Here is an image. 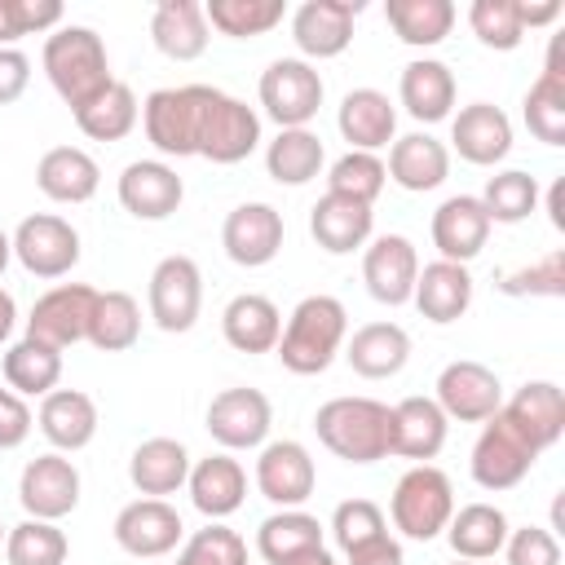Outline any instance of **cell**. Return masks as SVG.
<instances>
[{
	"label": "cell",
	"mask_w": 565,
	"mask_h": 565,
	"mask_svg": "<svg viewBox=\"0 0 565 565\" xmlns=\"http://www.w3.org/2000/svg\"><path fill=\"white\" fill-rule=\"evenodd\" d=\"M313 433L344 463H380L393 455V406L375 397H331L318 406Z\"/></svg>",
	"instance_id": "obj_1"
},
{
	"label": "cell",
	"mask_w": 565,
	"mask_h": 565,
	"mask_svg": "<svg viewBox=\"0 0 565 565\" xmlns=\"http://www.w3.org/2000/svg\"><path fill=\"white\" fill-rule=\"evenodd\" d=\"M44 75L53 84V93L71 106V115L79 106H88L93 97H102L115 75H110V57H106V44L93 26H57L49 40H44Z\"/></svg>",
	"instance_id": "obj_2"
},
{
	"label": "cell",
	"mask_w": 565,
	"mask_h": 565,
	"mask_svg": "<svg viewBox=\"0 0 565 565\" xmlns=\"http://www.w3.org/2000/svg\"><path fill=\"white\" fill-rule=\"evenodd\" d=\"M344 331H349L344 305L335 296H322L318 291V296H305L291 309V318H287L274 353H278V362L291 375H322L335 362V353L344 344Z\"/></svg>",
	"instance_id": "obj_3"
},
{
	"label": "cell",
	"mask_w": 565,
	"mask_h": 565,
	"mask_svg": "<svg viewBox=\"0 0 565 565\" xmlns=\"http://www.w3.org/2000/svg\"><path fill=\"white\" fill-rule=\"evenodd\" d=\"M388 516L393 525L415 539V543H428L437 539L450 516H455V490H450V477L433 463H415L411 472H402V481L393 486V499H388Z\"/></svg>",
	"instance_id": "obj_4"
},
{
	"label": "cell",
	"mask_w": 565,
	"mask_h": 565,
	"mask_svg": "<svg viewBox=\"0 0 565 565\" xmlns=\"http://www.w3.org/2000/svg\"><path fill=\"white\" fill-rule=\"evenodd\" d=\"M203 88L207 84H181V88H154L141 102V128L146 141L168 159H190L199 146V119H203Z\"/></svg>",
	"instance_id": "obj_5"
},
{
	"label": "cell",
	"mask_w": 565,
	"mask_h": 565,
	"mask_svg": "<svg viewBox=\"0 0 565 565\" xmlns=\"http://www.w3.org/2000/svg\"><path fill=\"white\" fill-rule=\"evenodd\" d=\"M256 146H260V115L221 88H203V119H199L194 154L212 163H243Z\"/></svg>",
	"instance_id": "obj_6"
},
{
	"label": "cell",
	"mask_w": 565,
	"mask_h": 565,
	"mask_svg": "<svg viewBox=\"0 0 565 565\" xmlns=\"http://www.w3.org/2000/svg\"><path fill=\"white\" fill-rule=\"evenodd\" d=\"M322 93V75L305 57H278L260 75V106L278 128H309Z\"/></svg>",
	"instance_id": "obj_7"
},
{
	"label": "cell",
	"mask_w": 565,
	"mask_h": 565,
	"mask_svg": "<svg viewBox=\"0 0 565 565\" xmlns=\"http://www.w3.org/2000/svg\"><path fill=\"white\" fill-rule=\"evenodd\" d=\"M146 305L159 331L181 335L199 322L203 309V274L190 256H163L150 269V287H146Z\"/></svg>",
	"instance_id": "obj_8"
},
{
	"label": "cell",
	"mask_w": 565,
	"mask_h": 565,
	"mask_svg": "<svg viewBox=\"0 0 565 565\" xmlns=\"http://www.w3.org/2000/svg\"><path fill=\"white\" fill-rule=\"evenodd\" d=\"M13 256L35 278H62L79 265V234L66 216L35 212L22 216V225L13 230Z\"/></svg>",
	"instance_id": "obj_9"
},
{
	"label": "cell",
	"mask_w": 565,
	"mask_h": 565,
	"mask_svg": "<svg viewBox=\"0 0 565 565\" xmlns=\"http://www.w3.org/2000/svg\"><path fill=\"white\" fill-rule=\"evenodd\" d=\"M269 424H274V406L260 388H221L212 402H207V433L221 450H256L265 446L269 437Z\"/></svg>",
	"instance_id": "obj_10"
},
{
	"label": "cell",
	"mask_w": 565,
	"mask_h": 565,
	"mask_svg": "<svg viewBox=\"0 0 565 565\" xmlns=\"http://www.w3.org/2000/svg\"><path fill=\"white\" fill-rule=\"evenodd\" d=\"M446 419H459V424H486L499 406H503V384L499 375L486 366V362H472V358H459L450 366H441L437 375V397Z\"/></svg>",
	"instance_id": "obj_11"
},
{
	"label": "cell",
	"mask_w": 565,
	"mask_h": 565,
	"mask_svg": "<svg viewBox=\"0 0 565 565\" xmlns=\"http://www.w3.org/2000/svg\"><path fill=\"white\" fill-rule=\"evenodd\" d=\"M534 459H539V455L521 441V433L494 411V415L486 419L477 446H472L468 468H472V481H477L481 490H512V486L525 481V472L534 468Z\"/></svg>",
	"instance_id": "obj_12"
},
{
	"label": "cell",
	"mask_w": 565,
	"mask_h": 565,
	"mask_svg": "<svg viewBox=\"0 0 565 565\" xmlns=\"http://www.w3.org/2000/svg\"><path fill=\"white\" fill-rule=\"evenodd\" d=\"M93 300L97 291L88 282H57L49 287L26 318V335L44 340L53 349H71L79 340H88V318H93Z\"/></svg>",
	"instance_id": "obj_13"
},
{
	"label": "cell",
	"mask_w": 565,
	"mask_h": 565,
	"mask_svg": "<svg viewBox=\"0 0 565 565\" xmlns=\"http://www.w3.org/2000/svg\"><path fill=\"white\" fill-rule=\"evenodd\" d=\"M18 503L26 508V516L35 521H62L66 512H75L79 503V468L49 450V455H35L26 468H22V481H18Z\"/></svg>",
	"instance_id": "obj_14"
},
{
	"label": "cell",
	"mask_w": 565,
	"mask_h": 565,
	"mask_svg": "<svg viewBox=\"0 0 565 565\" xmlns=\"http://www.w3.org/2000/svg\"><path fill=\"white\" fill-rule=\"evenodd\" d=\"M415 278H419V252L406 234H380L366 243L362 282L380 305H388V309L406 305L415 296Z\"/></svg>",
	"instance_id": "obj_15"
},
{
	"label": "cell",
	"mask_w": 565,
	"mask_h": 565,
	"mask_svg": "<svg viewBox=\"0 0 565 565\" xmlns=\"http://www.w3.org/2000/svg\"><path fill=\"white\" fill-rule=\"evenodd\" d=\"M499 415L521 433V441H525L534 455H543L547 446H556V441L565 437V393H561V384H552V380H530V384H521V388L499 406Z\"/></svg>",
	"instance_id": "obj_16"
},
{
	"label": "cell",
	"mask_w": 565,
	"mask_h": 565,
	"mask_svg": "<svg viewBox=\"0 0 565 565\" xmlns=\"http://www.w3.org/2000/svg\"><path fill=\"white\" fill-rule=\"evenodd\" d=\"M110 530H115V543L128 556H141V561L168 556L181 543V534H185L181 512L168 499H132L128 508H119Z\"/></svg>",
	"instance_id": "obj_17"
},
{
	"label": "cell",
	"mask_w": 565,
	"mask_h": 565,
	"mask_svg": "<svg viewBox=\"0 0 565 565\" xmlns=\"http://www.w3.org/2000/svg\"><path fill=\"white\" fill-rule=\"evenodd\" d=\"M362 13V0H305L291 13V40L305 57H340L353 44V22Z\"/></svg>",
	"instance_id": "obj_18"
},
{
	"label": "cell",
	"mask_w": 565,
	"mask_h": 565,
	"mask_svg": "<svg viewBox=\"0 0 565 565\" xmlns=\"http://www.w3.org/2000/svg\"><path fill=\"white\" fill-rule=\"evenodd\" d=\"M221 247L243 269L269 265L282 252V212L269 203H238L221 225Z\"/></svg>",
	"instance_id": "obj_19"
},
{
	"label": "cell",
	"mask_w": 565,
	"mask_h": 565,
	"mask_svg": "<svg viewBox=\"0 0 565 565\" xmlns=\"http://www.w3.org/2000/svg\"><path fill=\"white\" fill-rule=\"evenodd\" d=\"M318 486V468L313 455L300 441H269L260 446L256 459V490L274 503V508H300Z\"/></svg>",
	"instance_id": "obj_20"
},
{
	"label": "cell",
	"mask_w": 565,
	"mask_h": 565,
	"mask_svg": "<svg viewBox=\"0 0 565 565\" xmlns=\"http://www.w3.org/2000/svg\"><path fill=\"white\" fill-rule=\"evenodd\" d=\"M181 199H185V185L177 168H168L163 159H137L119 172V203L137 221H168L181 207Z\"/></svg>",
	"instance_id": "obj_21"
},
{
	"label": "cell",
	"mask_w": 565,
	"mask_h": 565,
	"mask_svg": "<svg viewBox=\"0 0 565 565\" xmlns=\"http://www.w3.org/2000/svg\"><path fill=\"white\" fill-rule=\"evenodd\" d=\"M490 238V216L481 207L477 194H450L437 212H433V247L441 252L437 260H455V265H468L481 256Z\"/></svg>",
	"instance_id": "obj_22"
},
{
	"label": "cell",
	"mask_w": 565,
	"mask_h": 565,
	"mask_svg": "<svg viewBox=\"0 0 565 565\" xmlns=\"http://www.w3.org/2000/svg\"><path fill=\"white\" fill-rule=\"evenodd\" d=\"M450 141L463 163L494 168L512 150V119L490 102H472L450 119Z\"/></svg>",
	"instance_id": "obj_23"
},
{
	"label": "cell",
	"mask_w": 565,
	"mask_h": 565,
	"mask_svg": "<svg viewBox=\"0 0 565 565\" xmlns=\"http://www.w3.org/2000/svg\"><path fill=\"white\" fill-rule=\"evenodd\" d=\"M185 486H190V503H194L207 521L234 516V512L243 508V499H247V472H243L238 459H230V450L190 463Z\"/></svg>",
	"instance_id": "obj_24"
},
{
	"label": "cell",
	"mask_w": 565,
	"mask_h": 565,
	"mask_svg": "<svg viewBox=\"0 0 565 565\" xmlns=\"http://www.w3.org/2000/svg\"><path fill=\"white\" fill-rule=\"evenodd\" d=\"M35 424H40V433L49 437V446L57 455L84 450L97 437V402L79 388H53L49 397H40Z\"/></svg>",
	"instance_id": "obj_25"
},
{
	"label": "cell",
	"mask_w": 565,
	"mask_h": 565,
	"mask_svg": "<svg viewBox=\"0 0 565 565\" xmlns=\"http://www.w3.org/2000/svg\"><path fill=\"white\" fill-rule=\"evenodd\" d=\"M150 40L172 62L203 57L207 53V40H212V26L203 18V4L199 0H159L154 13H150Z\"/></svg>",
	"instance_id": "obj_26"
},
{
	"label": "cell",
	"mask_w": 565,
	"mask_h": 565,
	"mask_svg": "<svg viewBox=\"0 0 565 565\" xmlns=\"http://www.w3.org/2000/svg\"><path fill=\"white\" fill-rule=\"evenodd\" d=\"M397 97H402V106H406L411 119H419V124H441V119H450V110H455L459 84H455V75H450L446 62L419 57V62H406V66H402Z\"/></svg>",
	"instance_id": "obj_27"
},
{
	"label": "cell",
	"mask_w": 565,
	"mask_h": 565,
	"mask_svg": "<svg viewBox=\"0 0 565 565\" xmlns=\"http://www.w3.org/2000/svg\"><path fill=\"white\" fill-rule=\"evenodd\" d=\"M335 128H340V137L349 141V150L375 154V150L393 146L397 110H393V102H388L380 88H353V93H344V102H340Z\"/></svg>",
	"instance_id": "obj_28"
},
{
	"label": "cell",
	"mask_w": 565,
	"mask_h": 565,
	"mask_svg": "<svg viewBox=\"0 0 565 565\" xmlns=\"http://www.w3.org/2000/svg\"><path fill=\"white\" fill-rule=\"evenodd\" d=\"M384 172L402 190L424 194V190H437L450 177V150L433 132H406V137H393Z\"/></svg>",
	"instance_id": "obj_29"
},
{
	"label": "cell",
	"mask_w": 565,
	"mask_h": 565,
	"mask_svg": "<svg viewBox=\"0 0 565 565\" xmlns=\"http://www.w3.org/2000/svg\"><path fill=\"white\" fill-rule=\"evenodd\" d=\"M35 185L53 203H88L102 185V168L79 146H53L35 163Z\"/></svg>",
	"instance_id": "obj_30"
},
{
	"label": "cell",
	"mask_w": 565,
	"mask_h": 565,
	"mask_svg": "<svg viewBox=\"0 0 565 565\" xmlns=\"http://www.w3.org/2000/svg\"><path fill=\"white\" fill-rule=\"evenodd\" d=\"M371 225H375V212L366 203H358V199H344V194H322L313 203V212H309V234L331 256L366 247Z\"/></svg>",
	"instance_id": "obj_31"
},
{
	"label": "cell",
	"mask_w": 565,
	"mask_h": 565,
	"mask_svg": "<svg viewBox=\"0 0 565 565\" xmlns=\"http://www.w3.org/2000/svg\"><path fill=\"white\" fill-rule=\"evenodd\" d=\"M221 331H225V344L238 353H274L282 335V313L269 296L243 291L221 309Z\"/></svg>",
	"instance_id": "obj_32"
},
{
	"label": "cell",
	"mask_w": 565,
	"mask_h": 565,
	"mask_svg": "<svg viewBox=\"0 0 565 565\" xmlns=\"http://www.w3.org/2000/svg\"><path fill=\"white\" fill-rule=\"evenodd\" d=\"M446 428L450 419L441 415V406L433 397H402L393 406V455L402 459H415V463H428L441 455L446 446Z\"/></svg>",
	"instance_id": "obj_33"
},
{
	"label": "cell",
	"mask_w": 565,
	"mask_h": 565,
	"mask_svg": "<svg viewBox=\"0 0 565 565\" xmlns=\"http://www.w3.org/2000/svg\"><path fill=\"white\" fill-rule=\"evenodd\" d=\"M411 300H415V309H419L428 322H437V327L463 318L468 305H472V274H468V265H455V260H433V265H424L419 278H415V296H411Z\"/></svg>",
	"instance_id": "obj_34"
},
{
	"label": "cell",
	"mask_w": 565,
	"mask_h": 565,
	"mask_svg": "<svg viewBox=\"0 0 565 565\" xmlns=\"http://www.w3.org/2000/svg\"><path fill=\"white\" fill-rule=\"evenodd\" d=\"M344 358H349L353 375H362V380H388V375H397L406 366L411 335L397 322H366V327H358L349 335Z\"/></svg>",
	"instance_id": "obj_35"
},
{
	"label": "cell",
	"mask_w": 565,
	"mask_h": 565,
	"mask_svg": "<svg viewBox=\"0 0 565 565\" xmlns=\"http://www.w3.org/2000/svg\"><path fill=\"white\" fill-rule=\"evenodd\" d=\"M190 477V450L177 437H150L132 450L128 459V481L146 494V499H163L177 494Z\"/></svg>",
	"instance_id": "obj_36"
},
{
	"label": "cell",
	"mask_w": 565,
	"mask_h": 565,
	"mask_svg": "<svg viewBox=\"0 0 565 565\" xmlns=\"http://www.w3.org/2000/svg\"><path fill=\"white\" fill-rule=\"evenodd\" d=\"M256 552L265 565H291L309 552H322V521L300 508H278L256 530Z\"/></svg>",
	"instance_id": "obj_37"
},
{
	"label": "cell",
	"mask_w": 565,
	"mask_h": 565,
	"mask_svg": "<svg viewBox=\"0 0 565 565\" xmlns=\"http://www.w3.org/2000/svg\"><path fill=\"white\" fill-rule=\"evenodd\" d=\"M556 49L561 40H552V53H547V66L539 71V79L530 84L525 93V128L543 141V146H565V71L556 62Z\"/></svg>",
	"instance_id": "obj_38"
},
{
	"label": "cell",
	"mask_w": 565,
	"mask_h": 565,
	"mask_svg": "<svg viewBox=\"0 0 565 565\" xmlns=\"http://www.w3.org/2000/svg\"><path fill=\"white\" fill-rule=\"evenodd\" d=\"M0 366H4V384L18 397H49L57 388V380H62V349L22 335L18 344L4 349Z\"/></svg>",
	"instance_id": "obj_39"
},
{
	"label": "cell",
	"mask_w": 565,
	"mask_h": 565,
	"mask_svg": "<svg viewBox=\"0 0 565 565\" xmlns=\"http://www.w3.org/2000/svg\"><path fill=\"white\" fill-rule=\"evenodd\" d=\"M450 552L459 561H490L508 543V516L494 503H463L446 525Z\"/></svg>",
	"instance_id": "obj_40"
},
{
	"label": "cell",
	"mask_w": 565,
	"mask_h": 565,
	"mask_svg": "<svg viewBox=\"0 0 565 565\" xmlns=\"http://www.w3.org/2000/svg\"><path fill=\"white\" fill-rule=\"evenodd\" d=\"M322 163H327L322 137L309 128H278V137L265 146V172L278 185H305L322 172Z\"/></svg>",
	"instance_id": "obj_41"
},
{
	"label": "cell",
	"mask_w": 565,
	"mask_h": 565,
	"mask_svg": "<svg viewBox=\"0 0 565 565\" xmlns=\"http://www.w3.org/2000/svg\"><path fill=\"white\" fill-rule=\"evenodd\" d=\"M384 18L393 26V35L411 49H433L450 35L455 26V4L450 0H388Z\"/></svg>",
	"instance_id": "obj_42"
},
{
	"label": "cell",
	"mask_w": 565,
	"mask_h": 565,
	"mask_svg": "<svg viewBox=\"0 0 565 565\" xmlns=\"http://www.w3.org/2000/svg\"><path fill=\"white\" fill-rule=\"evenodd\" d=\"M137 119H141V106H137V93L124 79H115L102 97H93L88 106L75 110V128L93 141H124L137 128Z\"/></svg>",
	"instance_id": "obj_43"
},
{
	"label": "cell",
	"mask_w": 565,
	"mask_h": 565,
	"mask_svg": "<svg viewBox=\"0 0 565 565\" xmlns=\"http://www.w3.org/2000/svg\"><path fill=\"white\" fill-rule=\"evenodd\" d=\"M141 335V305L128 291H97L88 318V344L102 353H124Z\"/></svg>",
	"instance_id": "obj_44"
},
{
	"label": "cell",
	"mask_w": 565,
	"mask_h": 565,
	"mask_svg": "<svg viewBox=\"0 0 565 565\" xmlns=\"http://www.w3.org/2000/svg\"><path fill=\"white\" fill-rule=\"evenodd\" d=\"M203 18L212 31L230 35V40H252V35L274 31L287 18V4L282 0H207Z\"/></svg>",
	"instance_id": "obj_45"
},
{
	"label": "cell",
	"mask_w": 565,
	"mask_h": 565,
	"mask_svg": "<svg viewBox=\"0 0 565 565\" xmlns=\"http://www.w3.org/2000/svg\"><path fill=\"white\" fill-rule=\"evenodd\" d=\"M66 534L57 530V521H18L9 534H4V561L9 565H66Z\"/></svg>",
	"instance_id": "obj_46"
},
{
	"label": "cell",
	"mask_w": 565,
	"mask_h": 565,
	"mask_svg": "<svg viewBox=\"0 0 565 565\" xmlns=\"http://www.w3.org/2000/svg\"><path fill=\"white\" fill-rule=\"evenodd\" d=\"M481 207L490 216V225H516L525 221L534 207H539V181L521 168H508V172H494L481 190Z\"/></svg>",
	"instance_id": "obj_47"
},
{
	"label": "cell",
	"mask_w": 565,
	"mask_h": 565,
	"mask_svg": "<svg viewBox=\"0 0 565 565\" xmlns=\"http://www.w3.org/2000/svg\"><path fill=\"white\" fill-rule=\"evenodd\" d=\"M388 172H384V159L380 154H366V150H349L331 163L327 172V194H344V199H358V203H375L380 190H384Z\"/></svg>",
	"instance_id": "obj_48"
},
{
	"label": "cell",
	"mask_w": 565,
	"mask_h": 565,
	"mask_svg": "<svg viewBox=\"0 0 565 565\" xmlns=\"http://www.w3.org/2000/svg\"><path fill=\"white\" fill-rule=\"evenodd\" d=\"M468 26L486 49H499V53H512L525 40L516 0H472L468 4Z\"/></svg>",
	"instance_id": "obj_49"
},
{
	"label": "cell",
	"mask_w": 565,
	"mask_h": 565,
	"mask_svg": "<svg viewBox=\"0 0 565 565\" xmlns=\"http://www.w3.org/2000/svg\"><path fill=\"white\" fill-rule=\"evenodd\" d=\"M177 565H247V543L238 530L207 521L203 530H194L177 556Z\"/></svg>",
	"instance_id": "obj_50"
},
{
	"label": "cell",
	"mask_w": 565,
	"mask_h": 565,
	"mask_svg": "<svg viewBox=\"0 0 565 565\" xmlns=\"http://www.w3.org/2000/svg\"><path fill=\"white\" fill-rule=\"evenodd\" d=\"M57 26H62L57 0H0V49H13L22 35H40Z\"/></svg>",
	"instance_id": "obj_51"
},
{
	"label": "cell",
	"mask_w": 565,
	"mask_h": 565,
	"mask_svg": "<svg viewBox=\"0 0 565 565\" xmlns=\"http://www.w3.org/2000/svg\"><path fill=\"white\" fill-rule=\"evenodd\" d=\"M384 530H388L384 508L371 503V499H344V503L331 512V534H335L340 552H344V547H358V543H366V539H375V534H384Z\"/></svg>",
	"instance_id": "obj_52"
},
{
	"label": "cell",
	"mask_w": 565,
	"mask_h": 565,
	"mask_svg": "<svg viewBox=\"0 0 565 565\" xmlns=\"http://www.w3.org/2000/svg\"><path fill=\"white\" fill-rule=\"evenodd\" d=\"M499 287L508 296H565V252H547L543 260L508 274Z\"/></svg>",
	"instance_id": "obj_53"
},
{
	"label": "cell",
	"mask_w": 565,
	"mask_h": 565,
	"mask_svg": "<svg viewBox=\"0 0 565 565\" xmlns=\"http://www.w3.org/2000/svg\"><path fill=\"white\" fill-rule=\"evenodd\" d=\"M503 556L508 565H561V543L543 525H521V530H508Z\"/></svg>",
	"instance_id": "obj_54"
},
{
	"label": "cell",
	"mask_w": 565,
	"mask_h": 565,
	"mask_svg": "<svg viewBox=\"0 0 565 565\" xmlns=\"http://www.w3.org/2000/svg\"><path fill=\"white\" fill-rule=\"evenodd\" d=\"M31 428L35 419H31L26 397H18L13 388H0V450H18L31 437Z\"/></svg>",
	"instance_id": "obj_55"
},
{
	"label": "cell",
	"mask_w": 565,
	"mask_h": 565,
	"mask_svg": "<svg viewBox=\"0 0 565 565\" xmlns=\"http://www.w3.org/2000/svg\"><path fill=\"white\" fill-rule=\"evenodd\" d=\"M344 565H406V556H402V543L384 530L358 547H344Z\"/></svg>",
	"instance_id": "obj_56"
},
{
	"label": "cell",
	"mask_w": 565,
	"mask_h": 565,
	"mask_svg": "<svg viewBox=\"0 0 565 565\" xmlns=\"http://www.w3.org/2000/svg\"><path fill=\"white\" fill-rule=\"evenodd\" d=\"M31 84V57L22 49H0V106L18 102Z\"/></svg>",
	"instance_id": "obj_57"
},
{
	"label": "cell",
	"mask_w": 565,
	"mask_h": 565,
	"mask_svg": "<svg viewBox=\"0 0 565 565\" xmlns=\"http://www.w3.org/2000/svg\"><path fill=\"white\" fill-rule=\"evenodd\" d=\"M521 4V26H547V22H556L565 9H561V0H547V4H525V0H516Z\"/></svg>",
	"instance_id": "obj_58"
},
{
	"label": "cell",
	"mask_w": 565,
	"mask_h": 565,
	"mask_svg": "<svg viewBox=\"0 0 565 565\" xmlns=\"http://www.w3.org/2000/svg\"><path fill=\"white\" fill-rule=\"evenodd\" d=\"M547 216H552L556 230H565V181H556V185L547 190Z\"/></svg>",
	"instance_id": "obj_59"
},
{
	"label": "cell",
	"mask_w": 565,
	"mask_h": 565,
	"mask_svg": "<svg viewBox=\"0 0 565 565\" xmlns=\"http://www.w3.org/2000/svg\"><path fill=\"white\" fill-rule=\"evenodd\" d=\"M13 322H18V305H13V296L0 287V344L13 335Z\"/></svg>",
	"instance_id": "obj_60"
},
{
	"label": "cell",
	"mask_w": 565,
	"mask_h": 565,
	"mask_svg": "<svg viewBox=\"0 0 565 565\" xmlns=\"http://www.w3.org/2000/svg\"><path fill=\"white\" fill-rule=\"evenodd\" d=\"M291 565H335V556L322 547V552H309V556H300V561H291Z\"/></svg>",
	"instance_id": "obj_61"
},
{
	"label": "cell",
	"mask_w": 565,
	"mask_h": 565,
	"mask_svg": "<svg viewBox=\"0 0 565 565\" xmlns=\"http://www.w3.org/2000/svg\"><path fill=\"white\" fill-rule=\"evenodd\" d=\"M9 260H13V238H9L4 230H0V274L9 269Z\"/></svg>",
	"instance_id": "obj_62"
},
{
	"label": "cell",
	"mask_w": 565,
	"mask_h": 565,
	"mask_svg": "<svg viewBox=\"0 0 565 565\" xmlns=\"http://www.w3.org/2000/svg\"><path fill=\"white\" fill-rule=\"evenodd\" d=\"M455 565H477V561H455Z\"/></svg>",
	"instance_id": "obj_63"
},
{
	"label": "cell",
	"mask_w": 565,
	"mask_h": 565,
	"mask_svg": "<svg viewBox=\"0 0 565 565\" xmlns=\"http://www.w3.org/2000/svg\"><path fill=\"white\" fill-rule=\"evenodd\" d=\"M0 543H4V525H0Z\"/></svg>",
	"instance_id": "obj_64"
}]
</instances>
